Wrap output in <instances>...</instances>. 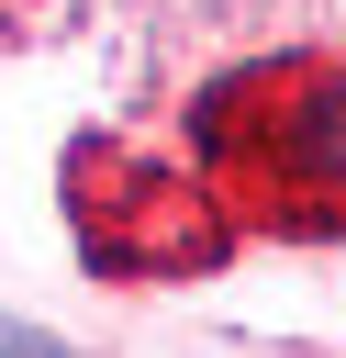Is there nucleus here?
Here are the masks:
<instances>
[{"mask_svg": "<svg viewBox=\"0 0 346 358\" xmlns=\"http://www.w3.org/2000/svg\"><path fill=\"white\" fill-rule=\"evenodd\" d=\"M301 101H257V78H234L257 145V201L279 224H346V67H290Z\"/></svg>", "mask_w": 346, "mask_h": 358, "instance_id": "f03ea898", "label": "nucleus"}, {"mask_svg": "<svg viewBox=\"0 0 346 358\" xmlns=\"http://www.w3.org/2000/svg\"><path fill=\"white\" fill-rule=\"evenodd\" d=\"M67 224H78V257L100 280H190L223 257V213L112 134L67 145Z\"/></svg>", "mask_w": 346, "mask_h": 358, "instance_id": "f257e3e1", "label": "nucleus"}, {"mask_svg": "<svg viewBox=\"0 0 346 358\" xmlns=\"http://www.w3.org/2000/svg\"><path fill=\"white\" fill-rule=\"evenodd\" d=\"M0 358H67L56 336H33V324H0Z\"/></svg>", "mask_w": 346, "mask_h": 358, "instance_id": "7ed1b4c3", "label": "nucleus"}]
</instances>
